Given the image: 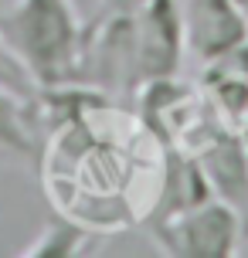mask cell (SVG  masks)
Wrapping results in <instances>:
<instances>
[{
	"label": "cell",
	"mask_w": 248,
	"mask_h": 258,
	"mask_svg": "<svg viewBox=\"0 0 248 258\" xmlns=\"http://www.w3.org/2000/svg\"><path fill=\"white\" fill-rule=\"evenodd\" d=\"M0 31L38 89L75 85L85 24L72 0H11Z\"/></svg>",
	"instance_id": "6da1fadb"
},
{
	"label": "cell",
	"mask_w": 248,
	"mask_h": 258,
	"mask_svg": "<svg viewBox=\"0 0 248 258\" xmlns=\"http://www.w3.org/2000/svg\"><path fill=\"white\" fill-rule=\"evenodd\" d=\"M153 241L170 258H235L245 248L241 214L218 197L150 221Z\"/></svg>",
	"instance_id": "7a4b0ae2"
},
{
	"label": "cell",
	"mask_w": 248,
	"mask_h": 258,
	"mask_svg": "<svg viewBox=\"0 0 248 258\" xmlns=\"http://www.w3.org/2000/svg\"><path fill=\"white\" fill-rule=\"evenodd\" d=\"M183 54L208 64L248 41V14L235 0H177Z\"/></svg>",
	"instance_id": "3957f363"
},
{
	"label": "cell",
	"mask_w": 248,
	"mask_h": 258,
	"mask_svg": "<svg viewBox=\"0 0 248 258\" xmlns=\"http://www.w3.org/2000/svg\"><path fill=\"white\" fill-rule=\"evenodd\" d=\"M136 14V64L140 89L160 78H173L183 64V31L177 0H143Z\"/></svg>",
	"instance_id": "277c9868"
},
{
	"label": "cell",
	"mask_w": 248,
	"mask_h": 258,
	"mask_svg": "<svg viewBox=\"0 0 248 258\" xmlns=\"http://www.w3.org/2000/svg\"><path fill=\"white\" fill-rule=\"evenodd\" d=\"M194 160L204 180H208L211 194L231 204L241 214V224H245L248 214V150L241 143V133L235 129H218L214 136L201 143L194 150Z\"/></svg>",
	"instance_id": "5b68a950"
},
{
	"label": "cell",
	"mask_w": 248,
	"mask_h": 258,
	"mask_svg": "<svg viewBox=\"0 0 248 258\" xmlns=\"http://www.w3.org/2000/svg\"><path fill=\"white\" fill-rule=\"evenodd\" d=\"M201 92L224 129L241 133L248 126V41L201 64Z\"/></svg>",
	"instance_id": "8992f818"
},
{
	"label": "cell",
	"mask_w": 248,
	"mask_h": 258,
	"mask_svg": "<svg viewBox=\"0 0 248 258\" xmlns=\"http://www.w3.org/2000/svg\"><path fill=\"white\" fill-rule=\"evenodd\" d=\"M0 153L17 160H38L41 153V109L38 95L0 85Z\"/></svg>",
	"instance_id": "52a82bcc"
},
{
	"label": "cell",
	"mask_w": 248,
	"mask_h": 258,
	"mask_svg": "<svg viewBox=\"0 0 248 258\" xmlns=\"http://www.w3.org/2000/svg\"><path fill=\"white\" fill-rule=\"evenodd\" d=\"M89 238H92V231L85 224L58 214V218L31 241V248H24V255H31V258H72L85 248Z\"/></svg>",
	"instance_id": "ba28073f"
},
{
	"label": "cell",
	"mask_w": 248,
	"mask_h": 258,
	"mask_svg": "<svg viewBox=\"0 0 248 258\" xmlns=\"http://www.w3.org/2000/svg\"><path fill=\"white\" fill-rule=\"evenodd\" d=\"M0 85H7V89L21 92V95H38V85H34V78L27 75V68L21 64V58L14 54V48L7 44V38H4V31H0Z\"/></svg>",
	"instance_id": "9c48e42d"
},
{
	"label": "cell",
	"mask_w": 248,
	"mask_h": 258,
	"mask_svg": "<svg viewBox=\"0 0 248 258\" xmlns=\"http://www.w3.org/2000/svg\"><path fill=\"white\" fill-rule=\"evenodd\" d=\"M143 0H102V7H136Z\"/></svg>",
	"instance_id": "30bf717a"
},
{
	"label": "cell",
	"mask_w": 248,
	"mask_h": 258,
	"mask_svg": "<svg viewBox=\"0 0 248 258\" xmlns=\"http://www.w3.org/2000/svg\"><path fill=\"white\" fill-rule=\"evenodd\" d=\"M235 4H238V7H241V11L248 14V0H235Z\"/></svg>",
	"instance_id": "8fae6325"
}]
</instances>
